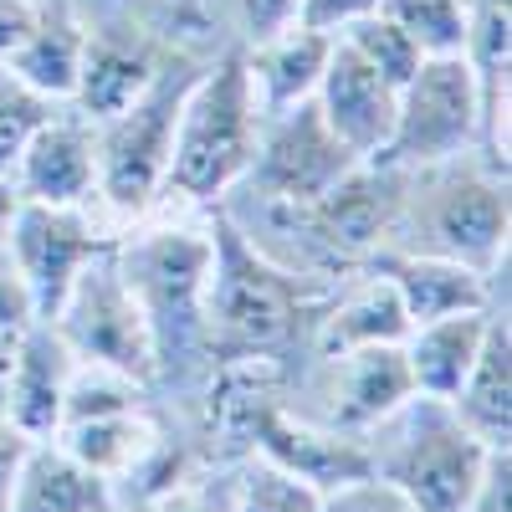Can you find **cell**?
Segmentation results:
<instances>
[{"label":"cell","mask_w":512,"mask_h":512,"mask_svg":"<svg viewBox=\"0 0 512 512\" xmlns=\"http://www.w3.org/2000/svg\"><path fill=\"white\" fill-rule=\"evenodd\" d=\"M328 287L267 262L221 210H210V277H205V354L216 364L267 359L282 364L303 344Z\"/></svg>","instance_id":"cell-1"},{"label":"cell","mask_w":512,"mask_h":512,"mask_svg":"<svg viewBox=\"0 0 512 512\" xmlns=\"http://www.w3.org/2000/svg\"><path fill=\"white\" fill-rule=\"evenodd\" d=\"M384 251L446 256L482 277L507 272V175H497L477 149L431 169H405Z\"/></svg>","instance_id":"cell-2"},{"label":"cell","mask_w":512,"mask_h":512,"mask_svg":"<svg viewBox=\"0 0 512 512\" xmlns=\"http://www.w3.org/2000/svg\"><path fill=\"white\" fill-rule=\"evenodd\" d=\"M256 134H262V113H256V98H251L246 52L236 47L216 67L195 72L185 98H180L164 200L216 210L246 180L251 154H256Z\"/></svg>","instance_id":"cell-3"},{"label":"cell","mask_w":512,"mask_h":512,"mask_svg":"<svg viewBox=\"0 0 512 512\" xmlns=\"http://www.w3.org/2000/svg\"><path fill=\"white\" fill-rule=\"evenodd\" d=\"M364 451L369 472L390 482L415 512H461L492 446L466 431L446 400L410 395L374 431H364Z\"/></svg>","instance_id":"cell-4"},{"label":"cell","mask_w":512,"mask_h":512,"mask_svg":"<svg viewBox=\"0 0 512 512\" xmlns=\"http://www.w3.org/2000/svg\"><path fill=\"white\" fill-rule=\"evenodd\" d=\"M118 267L144 303V318L154 328L159 369L169 359H185L190 349H205V277H210V221L205 226H128L118 231Z\"/></svg>","instance_id":"cell-5"},{"label":"cell","mask_w":512,"mask_h":512,"mask_svg":"<svg viewBox=\"0 0 512 512\" xmlns=\"http://www.w3.org/2000/svg\"><path fill=\"white\" fill-rule=\"evenodd\" d=\"M195 72H164L128 103L123 113L93 123L98 144V205L113 221H149L164 200L169 175V144H175L180 98Z\"/></svg>","instance_id":"cell-6"},{"label":"cell","mask_w":512,"mask_h":512,"mask_svg":"<svg viewBox=\"0 0 512 512\" xmlns=\"http://www.w3.org/2000/svg\"><path fill=\"white\" fill-rule=\"evenodd\" d=\"M52 328L67 338V349L77 359L118 369L139 384L159 379L154 328H149L144 303L134 297V287H128V277L118 267V241L77 272V282L62 297V308L52 313Z\"/></svg>","instance_id":"cell-7"},{"label":"cell","mask_w":512,"mask_h":512,"mask_svg":"<svg viewBox=\"0 0 512 512\" xmlns=\"http://www.w3.org/2000/svg\"><path fill=\"white\" fill-rule=\"evenodd\" d=\"M482 134V93L466 57H425L400 88L395 134L374 164L431 169L456 154H472Z\"/></svg>","instance_id":"cell-8"},{"label":"cell","mask_w":512,"mask_h":512,"mask_svg":"<svg viewBox=\"0 0 512 512\" xmlns=\"http://www.w3.org/2000/svg\"><path fill=\"white\" fill-rule=\"evenodd\" d=\"M354 164L359 159L338 144V134L323 123L318 103H297L287 113L262 118L251 169L236 190H251L262 200H282V205H313L344 180Z\"/></svg>","instance_id":"cell-9"},{"label":"cell","mask_w":512,"mask_h":512,"mask_svg":"<svg viewBox=\"0 0 512 512\" xmlns=\"http://www.w3.org/2000/svg\"><path fill=\"white\" fill-rule=\"evenodd\" d=\"M118 241V231L93 216V205H31L21 200L16 221L6 231V251L31 292L36 318H52L62 308L67 287L77 282V272L93 262L98 251H108Z\"/></svg>","instance_id":"cell-10"},{"label":"cell","mask_w":512,"mask_h":512,"mask_svg":"<svg viewBox=\"0 0 512 512\" xmlns=\"http://www.w3.org/2000/svg\"><path fill=\"white\" fill-rule=\"evenodd\" d=\"M410 395H415V379H410L405 349L400 344H374V349L318 359V379L308 390L313 405H297V415L328 425V431L364 436L395 405H405Z\"/></svg>","instance_id":"cell-11"},{"label":"cell","mask_w":512,"mask_h":512,"mask_svg":"<svg viewBox=\"0 0 512 512\" xmlns=\"http://www.w3.org/2000/svg\"><path fill=\"white\" fill-rule=\"evenodd\" d=\"M246 456H262L282 472L313 482L318 492L364 477L369 472V451L364 436H344V431H328V425L297 415L287 400H272L256 410L251 431H246Z\"/></svg>","instance_id":"cell-12"},{"label":"cell","mask_w":512,"mask_h":512,"mask_svg":"<svg viewBox=\"0 0 512 512\" xmlns=\"http://www.w3.org/2000/svg\"><path fill=\"white\" fill-rule=\"evenodd\" d=\"M313 103H318L323 123L338 134V144H344L359 164H374L395 134L400 88H390L359 52H349L344 41L333 36V52H328V67H323Z\"/></svg>","instance_id":"cell-13"},{"label":"cell","mask_w":512,"mask_h":512,"mask_svg":"<svg viewBox=\"0 0 512 512\" xmlns=\"http://www.w3.org/2000/svg\"><path fill=\"white\" fill-rule=\"evenodd\" d=\"M11 185L31 205H98V144L82 113H52L26 139ZM103 210V205H98Z\"/></svg>","instance_id":"cell-14"},{"label":"cell","mask_w":512,"mask_h":512,"mask_svg":"<svg viewBox=\"0 0 512 512\" xmlns=\"http://www.w3.org/2000/svg\"><path fill=\"white\" fill-rule=\"evenodd\" d=\"M77 369V354L67 349V338L52 328V318H36L16 338V359L6 379V415L16 431L31 441H52L62 425V400H67V379Z\"/></svg>","instance_id":"cell-15"},{"label":"cell","mask_w":512,"mask_h":512,"mask_svg":"<svg viewBox=\"0 0 512 512\" xmlns=\"http://www.w3.org/2000/svg\"><path fill=\"white\" fill-rule=\"evenodd\" d=\"M405 333H410V318L400 308V292L390 287V277L364 267L359 282L318 303L308 344H313V359H333V354H354L374 344H405Z\"/></svg>","instance_id":"cell-16"},{"label":"cell","mask_w":512,"mask_h":512,"mask_svg":"<svg viewBox=\"0 0 512 512\" xmlns=\"http://www.w3.org/2000/svg\"><path fill=\"white\" fill-rule=\"evenodd\" d=\"M364 267H374L379 277H390V287L400 292V308L415 323H431L446 313H466V308H492L497 287L492 277L446 262V256H420V251H374Z\"/></svg>","instance_id":"cell-17"},{"label":"cell","mask_w":512,"mask_h":512,"mask_svg":"<svg viewBox=\"0 0 512 512\" xmlns=\"http://www.w3.org/2000/svg\"><path fill=\"white\" fill-rule=\"evenodd\" d=\"M246 52V77H251V98H256V113L272 118V113H287L297 103H313L318 82H323V67H328V52H333V36L328 31H313V26H287L267 41H251Z\"/></svg>","instance_id":"cell-18"},{"label":"cell","mask_w":512,"mask_h":512,"mask_svg":"<svg viewBox=\"0 0 512 512\" xmlns=\"http://www.w3.org/2000/svg\"><path fill=\"white\" fill-rule=\"evenodd\" d=\"M72 461H82L88 472H98L103 482H134L149 472V461L164 451V431L149 415V405L134 410H113V415H93V420H72L52 436Z\"/></svg>","instance_id":"cell-19"},{"label":"cell","mask_w":512,"mask_h":512,"mask_svg":"<svg viewBox=\"0 0 512 512\" xmlns=\"http://www.w3.org/2000/svg\"><path fill=\"white\" fill-rule=\"evenodd\" d=\"M154 77H159V62L149 57L144 41H128L118 31H88L77 88H72V113H82L88 123H103L123 113Z\"/></svg>","instance_id":"cell-20"},{"label":"cell","mask_w":512,"mask_h":512,"mask_svg":"<svg viewBox=\"0 0 512 512\" xmlns=\"http://www.w3.org/2000/svg\"><path fill=\"white\" fill-rule=\"evenodd\" d=\"M456 410V420L487 446H512V323H507V303L502 313H492L487 338L466 369L461 390L446 400Z\"/></svg>","instance_id":"cell-21"},{"label":"cell","mask_w":512,"mask_h":512,"mask_svg":"<svg viewBox=\"0 0 512 512\" xmlns=\"http://www.w3.org/2000/svg\"><path fill=\"white\" fill-rule=\"evenodd\" d=\"M108 507H118L113 482L72 461L57 441H31L0 512H108Z\"/></svg>","instance_id":"cell-22"},{"label":"cell","mask_w":512,"mask_h":512,"mask_svg":"<svg viewBox=\"0 0 512 512\" xmlns=\"http://www.w3.org/2000/svg\"><path fill=\"white\" fill-rule=\"evenodd\" d=\"M497 303L492 308H466V313H446V318H431V323H415L405 333V364H410V379H415V395H431V400H451L461 390L466 369H472L482 338H487V323H492Z\"/></svg>","instance_id":"cell-23"},{"label":"cell","mask_w":512,"mask_h":512,"mask_svg":"<svg viewBox=\"0 0 512 512\" xmlns=\"http://www.w3.org/2000/svg\"><path fill=\"white\" fill-rule=\"evenodd\" d=\"M82 47H88V26H82L67 6H41L31 36L6 57V67L47 103H72Z\"/></svg>","instance_id":"cell-24"},{"label":"cell","mask_w":512,"mask_h":512,"mask_svg":"<svg viewBox=\"0 0 512 512\" xmlns=\"http://www.w3.org/2000/svg\"><path fill=\"white\" fill-rule=\"evenodd\" d=\"M379 11L415 41L420 57H461L466 0H379Z\"/></svg>","instance_id":"cell-25"},{"label":"cell","mask_w":512,"mask_h":512,"mask_svg":"<svg viewBox=\"0 0 512 512\" xmlns=\"http://www.w3.org/2000/svg\"><path fill=\"white\" fill-rule=\"evenodd\" d=\"M338 41H344L349 52H359L384 82H390V88H405V82L415 77V67L425 62L420 47L384 11H369V16L349 21L344 31H338Z\"/></svg>","instance_id":"cell-26"},{"label":"cell","mask_w":512,"mask_h":512,"mask_svg":"<svg viewBox=\"0 0 512 512\" xmlns=\"http://www.w3.org/2000/svg\"><path fill=\"white\" fill-rule=\"evenodd\" d=\"M149 400V384L128 379L118 369H103V364H88L77 359L72 379H67V400H62V425L72 420H93V415H113V410H134ZM57 425V431H62Z\"/></svg>","instance_id":"cell-27"},{"label":"cell","mask_w":512,"mask_h":512,"mask_svg":"<svg viewBox=\"0 0 512 512\" xmlns=\"http://www.w3.org/2000/svg\"><path fill=\"white\" fill-rule=\"evenodd\" d=\"M236 512H323V492L282 466L246 456L241 461V502Z\"/></svg>","instance_id":"cell-28"},{"label":"cell","mask_w":512,"mask_h":512,"mask_svg":"<svg viewBox=\"0 0 512 512\" xmlns=\"http://www.w3.org/2000/svg\"><path fill=\"white\" fill-rule=\"evenodd\" d=\"M57 108H62V103H47L41 93H31L26 82H21L6 62H0V175H11L16 159H21V149H26V139H31Z\"/></svg>","instance_id":"cell-29"},{"label":"cell","mask_w":512,"mask_h":512,"mask_svg":"<svg viewBox=\"0 0 512 512\" xmlns=\"http://www.w3.org/2000/svg\"><path fill=\"white\" fill-rule=\"evenodd\" d=\"M241 502V466L221 472H180L164 492L149 497V512H236Z\"/></svg>","instance_id":"cell-30"},{"label":"cell","mask_w":512,"mask_h":512,"mask_svg":"<svg viewBox=\"0 0 512 512\" xmlns=\"http://www.w3.org/2000/svg\"><path fill=\"white\" fill-rule=\"evenodd\" d=\"M323 512H415L390 482H379L374 472L364 477H349L323 492Z\"/></svg>","instance_id":"cell-31"},{"label":"cell","mask_w":512,"mask_h":512,"mask_svg":"<svg viewBox=\"0 0 512 512\" xmlns=\"http://www.w3.org/2000/svg\"><path fill=\"white\" fill-rule=\"evenodd\" d=\"M461 512H512V446H492Z\"/></svg>","instance_id":"cell-32"},{"label":"cell","mask_w":512,"mask_h":512,"mask_svg":"<svg viewBox=\"0 0 512 512\" xmlns=\"http://www.w3.org/2000/svg\"><path fill=\"white\" fill-rule=\"evenodd\" d=\"M297 6H303V0H236L246 47H251V41H267V36L287 31V26H297Z\"/></svg>","instance_id":"cell-33"},{"label":"cell","mask_w":512,"mask_h":512,"mask_svg":"<svg viewBox=\"0 0 512 512\" xmlns=\"http://www.w3.org/2000/svg\"><path fill=\"white\" fill-rule=\"evenodd\" d=\"M26 323H36L31 292H26V282H21L16 262H11L6 241H0V328H26Z\"/></svg>","instance_id":"cell-34"},{"label":"cell","mask_w":512,"mask_h":512,"mask_svg":"<svg viewBox=\"0 0 512 512\" xmlns=\"http://www.w3.org/2000/svg\"><path fill=\"white\" fill-rule=\"evenodd\" d=\"M369 11H379V0H303V6H297V21L313 26V31L338 36L349 21H359Z\"/></svg>","instance_id":"cell-35"},{"label":"cell","mask_w":512,"mask_h":512,"mask_svg":"<svg viewBox=\"0 0 512 512\" xmlns=\"http://www.w3.org/2000/svg\"><path fill=\"white\" fill-rule=\"evenodd\" d=\"M36 0H0V62H6L36 26Z\"/></svg>","instance_id":"cell-36"},{"label":"cell","mask_w":512,"mask_h":512,"mask_svg":"<svg viewBox=\"0 0 512 512\" xmlns=\"http://www.w3.org/2000/svg\"><path fill=\"white\" fill-rule=\"evenodd\" d=\"M26 451H31V436L16 431V425L0 415V507H6V497H11V482H16V472H21Z\"/></svg>","instance_id":"cell-37"},{"label":"cell","mask_w":512,"mask_h":512,"mask_svg":"<svg viewBox=\"0 0 512 512\" xmlns=\"http://www.w3.org/2000/svg\"><path fill=\"white\" fill-rule=\"evenodd\" d=\"M16 338H21V328H0V410H6V379H11V359H16Z\"/></svg>","instance_id":"cell-38"},{"label":"cell","mask_w":512,"mask_h":512,"mask_svg":"<svg viewBox=\"0 0 512 512\" xmlns=\"http://www.w3.org/2000/svg\"><path fill=\"white\" fill-rule=\"evenodd\" d=\"M16 210H21V195H16L11 175H0V241H6V231H11V221H16Z\"/></svg>","instance_id":"cell-39"},{"label":"cell","mask_w":512,"mask_h":512,"mask_svg":"<svg viewBox=\"0 0 512 512\" xmlns=\"http://www.w3.org/2000/svg\"><path fill=\"white\" fill-rule=\"evenodd\" d=\"M108 512H123V502H118V507H108Z\"/></svg>","instance_id":"cell-40"}]
</instances>
